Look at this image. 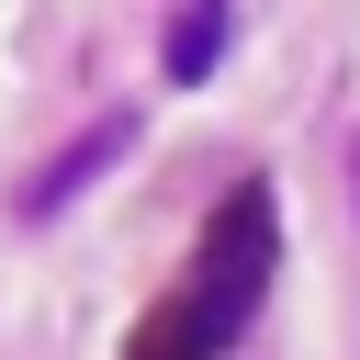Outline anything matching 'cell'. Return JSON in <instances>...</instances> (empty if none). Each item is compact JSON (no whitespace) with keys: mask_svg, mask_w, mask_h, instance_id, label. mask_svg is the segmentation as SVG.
I'll return each mask as SVG.
<instances>
[{"mask_svg":"<svg viewBox=\"0 0 360 360\" xmlns=\"http://www.w3.org/2000/svg\"><path fill=\"white\" fill-rule=\"evenodd\" d=\"M270 281H281V202H270V180L248 169V180L202 214V236H191L180 281L135 315L124 360H225V349L259 326Z\"/></svg>","mask_w":360,"mask_h":360,"instance_id":"6da1fadb","label":"cell"},{"mask_svg":"<svg viewBox=\"0 0 360 360\" xmlns=\"http://www.w3.org/2000/svg\"><path fill=\"white\" fill-rule=\"evenodd\" d=\"M135 135H146L135 112H90V124H79V135H68V146H56V158H45L22 191H11V214H22V225H56V214H68L90 180H112V169L135 158Z\"/></svg>","mask_w":360,"mask_h":360,"instance_id":"7a4b0ae2","label":"cell"},{"mask_svg":"<svg viewBox=\"0 0 360 360\" xmlns=\"http://www.w3.org/2000/svg\"><path fill=\"white\" fill-rule=\"evenodd\" d=\"M225 56H236V11H225V0H180V11L158 22V68H169L180 90H202Z\"/></svg>","mask_w":360,"mask_h":360,"instance_id":"3957f363","label":"cell"}]
</instances>
